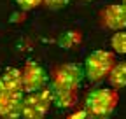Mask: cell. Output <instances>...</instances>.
Wrapping results in <instances>:
<instances>
[{"label":"cell","instance_id":"obj_1","mask_svg":"<svg viewBox=\"0 0 126 119\" xmlns=\"http://www.w3.org/2000/svg\"><path fill=\"white\" fill-rule=\"evenodd\" d=\"M119 103V95L112 88L91 89L84 100V112L88 119H109Z\"/></svg>","mask_w":126,"mask_h":119},{"label":"cell","instance_id":"obj_2","mask_svg":"<svg viewBox=\"0 0 126 119\" xmlns=\"http://www.w3.org/2000/svg\"><path fill=\"white\" fill-rule=\"evenodd\" d=\"M84 79V68L77 63L58 65L51 74V91L79 93V86Z\"/></svg>","mask_w":126,"mask_h":119},{"label":"cell","instance_id":"obj_3","mask_svg":"<svg viewBox=\"0 0 126 119\" xmlns=\"http://www.w3.org/2000/svg\"><path fill=\"white\" fill-rule=\"evenodd\" d=\"M116 56L112 51H93L88 54L86 61H84V77L91 82H100L103 79H109L110 72H112L116 65Z\"/></svg>","mask_w":126,"mask_h":119},{"label":"cell","instance_id":"obj_4","mask_svg":"<svg viewBox=\"0 0 126 119\" xmlns=\"http://www.w3.org/2000/svg\"><path fill=\"white\" fill-rule=\"evenodd\" d=\"M53 105L51 89H40L37 93H30L23 98V119H44Z\"/></svg>","mask_w":126,"mask_h":119},{"label":"cell","instance_id":"obj_5","mask_svg":"<svg viewBox=\"0 0 126 119\" xmlns=\"http://www.w3.org/2000/svg\"><path fill=\"white\" fill-rule=\"evenodd\" d=\"M98 23L105 30L123 32L126 30V9L123 4H109L98 12Z\"/></svg>","mask_w":126,"mask_h":119},{"label":"cell","instance_id":"obj_6","mask_svg":"<svg viewBox=\"0 0 126 119\" xmlns=\"http://www.w3.org/2000/svg\"><path fill=\"white\" fill-rule=\"evenodd\" d=\"M23 74V93H37L46 88L47 74L37 61H26L21 68Z\"/></svg>","mask_w":126,"mask_h":119},{"label":"cell","instance_id":"obj_7","mask_svg":"<svg viewBox=\"0 0 126 119\" xmlns=\"http://www.w3.org/2000/svg\"><path fill=\"white\" fill-rule=\"evenodd\" d=\"M0 86L9 95H21L23 93V74L19 68H7L2 77H0Z\"/></svg>","mask_w":126,"mask_h":119},{"label":"cell","instance_id":"obj_8","mask_svg":"<svg viewBox=\"0 0 126 119\" xmlns=\"http://www.w3.org/2000/svg\"><path fill=\"white\" fill-rule=\"evenodd\" d=\"M23 98H25V93L11 95L2 114H0V119H19L23 114Z\"/></svg>","mask_w":126,"mask_h":119},{"label":"cell","instance_id":"obj_9","mask_svg":"<svg viewBox=\"0 0 126 119\" xmlns=\"http://www.w3.org/2000/svg\"><path fill=\"white\" fill-rule=\"evenodd\" d=\"M53 93V103L60 109H74L77 105L79 93H70V91H51Z\"/></svg>","mask_w":126,"mask_h":119},{"label":"cell","instance_id":"obj_10","mask_svg":"<svg viewBox=\"0 0 126 119\" xmlns=\"http://www.w3.org/2000/svg\"><path fill=\"white\" fill-rule=\"evenodd\" d=\"M109 84L112 89H121L126 86V61H117L109 75Z\"/></svg>","mask_w":126,"mask_h":119},{"label":"cell","instance_id":"obj_11","mask_svg":"<svg viewBox=\"0 0 126 119\" xmlns=\"http://www.w3.org/2000/svg\"><path fill=\"white\" fill-rule=\"evenodd\" d=\"M110 47L117 54H126V30L123 32H116L110 37Z\"/></svg>","mask_w":126,"mask_h":119},{"label":"cell","instance_id":"obj_12","mask_svg":"<svg viewBox=\"0 0 126 119\" xmlns=\"http://www.w3.org/2000/svg\"><path fill=\"white\" fill-rule=\"evenodd\" d=\"M60 42H61V46L65 47V49H72L75 44L81 42V35H79L77 32H67L65 35L61 37V40H60Z\"/></svg>","mask_w":126,"mask_h":119},{"label":"cell","instance_id":"obj_13","mask_svg":"<svg viewBox=\"0 0 126 119\" xmlns=\"http://www.w3.org/2000/svg\"><path fill=\"white\" fill-rule=\"evenodd\" d=\"M16 4L23 11H32V9H37L39 5H42L44 0H16Z\"/></svg>","mask_w":126,"mask_h":119},{"label":"cell","instance_id":"obj_14","mask_svg":"<svg viewBox=\"0 0 126 119\" xmlns=\"http://www.w3.org/2000/svg\"><path fill=\"white\" fill-rule=\"evenodd\" d=\"M68 2H70V0H44L42 5H46L47 9H51V11H60L63 7H67Z\"/></svg>","mask_w":126,"mask_h":119},{"label":"cell","instance_id":"obj_15","mask_svg":"<svg viewBox=\"0 0 126 119\" xmlns=\"http://www.w3.org/2000/svg\"><path fill=\"white\" fill-rule=\"evenodd\" d=\"M9 96H11V95H9L7 91H4L2 86H0V114H2V110H4V107H5V103H7Z\"/></svg>","mask_w":126,"mask_h":119},{"label":"cell","instance_id":"obj_16","mask_svg":"<svg viewBox=\"0 0 126 119\" xmlns=\"http://www.w3.org/2000/svg\"><path fill=\"white\" fill-rule=\"evenodd\" d=\"M86 117V112L84 110H81V112H75L72 117H68V119H84Z\"/></svg>","mask_w":126,"mask_h":119},{"label":"cell","instance_id":"obj_17","mask_svg":"<svg viewBox=\"0 0 126 119\" xmlns=\"http://www.w3.org/2000/svg\"><path fill=\"white\" fill-rule=\"evenodd\" d=\"M121 4H123V7L126 9V0H123V2H121Z\"/></svg>","mask_w":126,"mask_h":119},{"label":"cell","instance_id":"obj_18","mask_svg":"<svg viewBox=\"0 0 126 119\" xmlns=\"http://www.w3.org/2000/svg\"><path fill=\"white\" fill-rule=\"evenodd\" d=\"M84 2H93V0H84Z\"/></svg>","mask_w":126,"mask_h":119}]
</instances>
